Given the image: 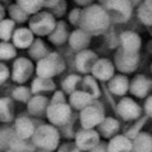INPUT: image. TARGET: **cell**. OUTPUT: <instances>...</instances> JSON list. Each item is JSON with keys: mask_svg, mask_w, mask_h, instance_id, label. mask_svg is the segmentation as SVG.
Here are the masks:
<instances>
[{"mask_svg": "<svg viewBox=\"0 0 152 152\" xmlns=\"http://www.w3.org/2000/svg\"><path fill=\"white\" fill-rule=\"evenodd\" d=\"M12 40L15 48L28 49L34 42V33L30 27H19L14 31Z\"/></svg>", "mask_w": 152, "mask_h": 152, "instance_id": "15", "label": "cell"}, {"mask_svg": "<svg viewBox=\"0 0 152 152\" xmlns=\"http://www.w3.org/2000/svg\"><path fill=\"white\" fill-rule=\"evenodd\" d=\"M81 15H82V10L81 8H72L69 13V21L70 24L72 25H80V21H81Z\"/></svg>", "mask_w": 152, "mask_h": 152, "instance_id": "38", "label": "cell"}, {"mask_svg": "<svg viewBox=\"0 0 152 152\" xmlns=\"http://www.w3.org/2000/svg\"><path fill=\"white\" fill-rule=\"evenodd\" d=\"M139 63V55L138 52L125 50L124 48H120L114 57V64L121 72L128 74L133 72Z\"/></svg>", "mask_w": 152, "mask_h": 152, "instance_id": "6", "label": "cell"}, {"mask_svg": "<svg viewBox=\"0 0 152 152\" xmlns=\"http://www.w3.org/2000/svg\"><path fill=\"white\" fill-rule=\"evenodd\" d=\"M57 20L52 12L39 11L28 20V27L37 36H49L56 27Z\"/></svg>", "mask_w": 152, "mask_h": 152, "instance_id": "3", "label": "cell"}, {"mask_svg": "<svg viewBox=\"0 0 152 152\" xmlns=\"http://www.w3.org/2000/svg\"><path fill=\"white\" fill-rule=\"evenodd\" d=\"M15 1L28 14H36L42 10V7H45V0H15Z\"/></svg>", "mask_w": 152, "mask_h": 152, "instance_id": "30", "label": "cell"}, {"mask_svg": "<svg viewBox=\"0 0 152 152\" xmlns=\"http://www.w3.org/2000/svg\"><path fill=\"white\" fill-rule=\"evenodd\" d=\"M13 118L12 101L8 97H2L0 100V120L4 122L11 121Z\"/></svg>", "mask_w": 152, "mask_h": 152, "instance_id": "33", "label": "cell"}, {"mask_svg": "<svg viewBox=\"0 0 152 152\" xmlns=\"http://www.w3.org/2000/svg\"><path fill=\"white\" fill-rule=\"evenodd\" d=\"M58 152H82V150L78 148L76 144H66L59 147Z\"/></svg>", "mask_w": 152, "mask_h": 152, "instance_id": "41", "label": "cell"}, {"mask_svg": "<svg viewBox=\"0 0 152 152\" xmlns=\"http://www.w3.org/2000/svg\"><path fill=\"white\" fill-rule=\"evenodd\" d=\"M100 142V134L93 128H82L77 132L75 144L82 151H90Z\"/></svg>", "mask_w": 152, "mask_h": 152, "instance_id": "10", "label": "cell"}, {"mask_svg": "<svg viewBox=\"0 0 152 152\" xmlns=\"http://www.w3.org/2000/svg\"><path fill=\"white\" fill-rule=\"evenodd\" d=\"M33 72V64L28 58L19 57L13 63L12 80L19 84L25 83Z\"/></svg>", "mask_w": 152, "mask_h": 152, "instance_id": "9", "label": "cell"}, {"mask_svg": "<svg viewBox=\"0 0 152 152\" xmlns=\"http://www.w3.org/2000/svg\"><path fill=\"white\" fill-rule=\"evenodd\" d=\"M8 14H10V18L13 19L15 23H24V21H26L28 19V15H30L17 2L8 6Z\"/></svg>", "mask_w": 152, "mask_h": 152, "instance_id": "31", "label": "cell"}, {"mask_svg": "<svg viewBox=\"0 0 152 152\" xmlns=\"http://www.w3.org/2000/svg\"><path fill=\"white\" fill-rule=\"evenodd\" d=\"M48 104H49L48 97H45V96L38 94V95L32 96V97L28 100V102H27V110H28V113H31L32 115H39V114H42L44 110L46 112Z\"/></svg>", "mask_w": 152, "mask_h": 152, "instance_id": "23", "label": "cell"}, {"mask_svg": "<svg viewBox=\"0 0 152 152\" xmlns=\"http://www.w3.org/2000/svg\"><path fill=\"white\" fill-rule=\"evenodd\" d=\"M131 1H132V4H133V6H135V5H139L141 0H131Z\"/></svg>", "mask_w": 152, "mask_h": 152, "instance_id": "50", "label": "cell"}, {"mask_svg": "<svg viewBox=\"0 0 152 152\" xmlns=\"http://www.w3.org/2000/svg\"><path fill=\"white\" fill-rule=\"evenodd\" d=\"M120 43L121 48L128 51L138 52L141 46V39L140 36L133 31H125L120 34Z\"/></svg>", "mask_w": 152, "mask_h": 152, "instance_id": "19", "label": "cell"}, {"mask_svg": "<svg viewBox=\"0 0 152 152\" xmlns=\"http://www.w3.org/2000/svg\"><path fill=\"white\" fill-rule=\"evenodd\" d=\"M49 121L55 126H62L68 122L71 115V108L66 102H51L46 109Z\"/></svg>", "mask_w": 152, "mask_h": 152, "instance_id": "7", "label": "cell"}, {"mask_svg": "<svg viewBox=\"0 0 152 152\" xmlns=\"http://www.w3.org/2000/svg\"><path fill=\"white\" fill-rule=\"evenodd\" d=\"M108 89L114 95H125L129 90V82L125 75H114L108 82Z\"/></svg>", "mask_w": 152, "mask_h": 152, "instance_id": "20", "label": "cell"}, {"mask_svg": "<svg viewBox=\"0 0 152 152\" xmlns=\"http://www.w3.org/2000/svg\"><path fill=\"white\" fill-rule=\"evenodd\" d=\"M90 37L91 34L88 33L87 31H84L83 28H76L74 30L70 36H69V44L70 46L74 49V50H77V51H82V50H86L90 43Z\"/></svg>", "mask_w": 152, "mask_h": 152, "instance_id": "16", "label": "cell"}, {"mask_svg": "<svg viewBox=\"0 0 152 152\" xmlns=\"http://www.w3.org/2000/svg\"><path fill=\"white\" fill-rule=\"evenodd\" d=\"M17 50L15 45L10 42H1L0 43V58L2 61H8L15 57Z\"/></svg>", "mask_w": 152, "mask_h": 152, "instance_id": "34", "label": "cell"}, {"mask_svg": "<svg viewBox=\"0 0 152 152\" xmlns=\"http://www.w3.org/2000/svg\"><path fill=\"white\" fill-rule=\"evenodd\" d=\"M115 64L107 58H99L91 69V75L100 81H109L114 76Z\"/></svg>", "mask_w": 152, "mask_h": 152, "instance_id": "12", "label": "cell"}, {"mask_svg": "<svg viewBox=\"0 0 152 152\" xmlns=\"http://www.w3.org/2000/svg\"><path fill=\"white\" fill-rule=\"evenodd\" d=\"M7 152H18V151H14V150H11V148H8V151Z\"/></svg>", "mask_w": 152, "mask_h": 152, "instance_id": "51", "label": "cell"}, {"mask_svg": "<svg viewBox=\"0 0 152 152\" xmlns=\"http://www.w3.org/2000/svg\"><path fill=\"white\" fill-rule=\"evenodd\" d=\"M89 152H108V147L104 145V144H101L99 142L94 148H91Z\"/></svg>", "mask_w": 152, "mask_h": 152, "instance_id": "45", "label": "cell"}, {"mask_svg": "<svg viewBox=\"0 0 152 152\" xmlns=\"http://www.w3.org/2000/svg\"><path fill=\"white\" fill-rule=\"evenodd\" d=\"M132 7L131 0H104V8L110 20L116 23L127 21L132 14Z\"/></svg>", "mask_w": 152, "mask_h": 152, "instance_id": "5", "label": "cell"}, {"mask_svg": "<svg viewBox=\"0 0 152 152\" xmlns=\"http://www.w3.org/2000/svg\"><path fill=\"white\" fill-rule=\"evenodd\" d=\"M83 88H84V91L89 93L93 96L94 100L100 96V88L97 86L96 78L93 75H86L84 76V78H83Z\"/></svg>", "mask_w": 152, "mask_h": 152, "instance_id": "32", "label": "cell"}, {"mask_svg": "<svg viewBox=\"0 0 152 152\" xmlns=\"http://www.w3.org/2000/svg\"><path fill=\"white\" fill-rule=\"evenodd\" d=\"M8 77H10V70H8V68L4 63H1L0 64V82L4 83Z\"/></svg>", "mask_w": 152, "mask_h": 152, "instance_id": "42", "label": "cell"}, {"mask_svg": "<svg viewBox=\"0 0 152 152\" xmlns=\"http://www.w3.org/2000/svg\"><path fill=\"white\" fill-rule=\"evenodd\" d=\"M81 81V77L78 75H69L63 82H62V89L64 93H68V94H71L76 90V86L77 83Z\"/></svg>", "mask_w": 152, "mask_h": 152, "instance_id": "35", "label": "cell"}, {"mask_svg": "<svg viewBox=\"0 0 152 152\" xmlns=\"http://www.w3.org/2000/svg\"><path fill=\"white\" fill-rule=\"evenodd\" d=\"M77 5H80V6H89V5H91L93 4V1L94 0H74Z\"/></svg>", "mask_w": 152, "mask_h": 152, "instance_id": "47", "label": "cell"}, {"mask_svg": "<svg viewBox=\"0 0 152 152\" xmlns=\"http://www.w3.org/2000/svg\"><path fill=\"white\" fill-rule=\"evenodd\" d=\"M66 11V2L65 0H61L55 7H52V13L55 17H62Z\"/></svg>", "mask_w": 152, "mask_h": 152, "instance_id": "39", "label": "cell"}, {"mask_svg": "<svg viewBox=\"0 0 152 152\" xmlns=\"http://www.w3.org/2000/svg\"><path fill=\"white\" fill-rule=\"evenodd\" d=\"M59 1H61V0H45V7L52 8V7H55Z\"/></svg>", "mask_w": 152, "mask_h": 152, "instance_id": "46", "label": "cell"}, {"mask_svg": "<svg viewBox=\"0 0 152 152\" xmlns=\"http://www.w3.org/2000/svg\"><path fill=\"white\" fill-rule=\"evenodd\" d=\"M64 70V61L56 52H50L46 57L39 59L36 65L37 76L52 78Z\"/></svg>", "mask_w": 152, "mask_h": 152, "instance_id": "4", "label": "cell"}, {"mask_svg": "<svg viewBox=\"0 0 152 152\" xmlns=\"http://www.w3.org/2000/svg\"><path fill=\"white\" fill-rule=\"evenodd\" d=\"M32 142L39 148H45L49 151L56 150L59 144V134L55 125L46 124L36 128L32 137Z\"/></svg>", "mask_w": 152, "mask_h": 152, "instance_id": "2", "label": "cell"}, {"mask_svg": "<svg viewBox=\"0 0 152 152\" xmlns=\"http://www.w3.org/2000/svg\"><path fill=\"white\" fill-rule=\"evenodd\" d=\"M138 18L145 25H152V10H150L144 2L139 5L138 8Z\"/></svg>", "mask_w": 152, "mask_h": 152, "instance_id": "37", "label": "cell"}, {"mask_svg": "<svg viewBox=\"0 0 152 152\" xmlns=\"http://www.w3.org/2000/svg\"><path fill=\"white\" fill-rule=\"evenodd\" d=\"M69 39L66 24L63 20H58L55 30L49 34V40L55 45H61Z\"/></svg>", "mask_w": 152, "mask_h": 152, "instance_id": "24", "label": "cell"}, {"mask_svg": "<svg viewBox=\"0 0 152 152\" xmlns=\"http://www.w3.org/2000/svg\"><path fill=\"white\" fill-rule=\"evenodd\" d=\"M145 120H146L145 118L140 119V120L137 122V125H135V126H133L132 128H129V129H128V132H127V137H128V138H134V137H137V135L140 133V127L144 125Z\"/></svg>", "mask_w": 152, "mask_h": 152, "instance_id": "40", "label": "cell"}, {"mask_svg": "<svg viewBox=\"0 0 152 152\" xmlns=\"http://www.w3.org/2000/svg\"><path fill=\"white\" fill-rule=\"evenodd\" d=\"M132 141V152H152V137L148 133L140 132Z\"/></svg>", "mask_w": 152, "mask_h": 152, "instance_id": "22", "label": "cell"}, {"mask_svg": "<svg viewBox=\"0 0 152 152\" xmlns=\"http://www.w3.org/2000/svg\"><path fill=\"white\" fill-rule=\"evenodd\" d=\"M93 101H94L93 96H91L89 93L84 91V90H75V91L71 93L70 96H69V102H70V104H71L74 108L81 109V110H82L83 108L88 107L89 104H91Z\"/></svg>", "mask_w": 152, "mask_h": 152, "instance_id": "21", "label": "cell"}, {"mask_svg": "<svg viewBox=\"0 0 152 152\" xmlns=\"http://www.w3.org/2000/svg\"><path fill=\"white\" fill-rule=\"evenodd\" d=\"M144 108H145L146 114H147L148 116H151V118H152V95H151V96H148V97H147V100L145 101V106H144Z\"/></svg>", "mask_w": 152, "mask_h": 152, "instance_id": "43", "label": "cell"}, {"mask_svg": "<svg viewBox=\"0 0 152 152\" xmlns=\"http://www.w3.org/2000/svg\"><path fill=\"white\" fill-rule=\"evenodd\" d=\"M116 112L124 120H135V119H138L140 116L141 108L133 99L124 97L118 103Z\"/></svg>", "mask_w": 152, "mask_h": 152, "instance_id": "11", "label": "cell"}, {"mask_svg": "<svg viewBox=\"0 0 152 152\" xmlns=\"http://www.w3.org/2000/svg\"><path fill=\"white\" fill-rule=\"evenodd\" d=\"M34 152H51V151H49V150H45V148H39V147H38V150H36Z\"/></svg>", "mask_w": 152, "mask_h": 152, "instance_id": "49", "label": "cell"}, {"mask_svg": "<svg viewBox=\"0 0 152 152\" xmlns=\"http://www.w3.org/2000/svg\"><path fill=\"white\" fill-rule=\"evenodd\" d=\"M34 126L32 124V121L26 118V116H20L15 120V125H14V133L21 138V139H28L32 138L34 134Z\"/></svg>", "mask_w": 152, "mask_h": 152, "instance_id": "18", "label": "cell"}, {"mask_svg": "<svg viewBox=\"0 0 152 152\" xmlns=\"http://www.w3.org/2000/svg\"><path fill=\"white\" fill-rule=\"evenodd\" d=\"M110 24L109 14L101 5L91 4L82 10L80 27L93 34L103 33Z\"/></svg>", "mask_w": 152, "mask_h": 152, "instance_id": "1", "label": "cell"}, {"mask_svg": "<svg viewBox=\"0 0 152 152\" xmlns=\"http://www.w3.org/2000/svg\"><path fill=\"white\" fill-rule=\"evenodd\" d=\"M7 142L11 150H14L18 152H34L36 151V145L33 142L28 144L25 139L19 138L17 134L14 137H8Z\"/></svg>", "mask_w": 152, "mask_h": 152, "instance_id": "26", "label": "cell"}, {"mask_svg": "<svg viewBox=\"0 0 152 152\" xmlns=\"http://www.w3.org/2000/svg\"><path fill=\"white\" fill-rule=\"evenodd\" d=\"M144 4H145L150 10H152V0H144Z\"/></svg>", "mask_w": 152, "mask_h": 152, "instance_id": "48", "label": "cell"}, {"mask_svg": "<svg viewBox=\"0 0 152 152\" xmlns=\"http://www.w3.org/2000/svg\"><path fill=\"white\" fill-rule=\"evenodd\" d=\"M104 119L103 109L99 104H89L88 107L83 108L80 114V121L83 128H94L99 126Z\"/></svg>", "mask_w": 152, "mask_h": 152, "instance_id": "8", "label": "cell"}, {"mask_svg": "<svg viewBox=\"0 0 152 152\" xmlns=\"http://www.w3.org/2000/svg\"><path fill=\"white\" fill-rule=\"evenodd\" d=\"M97 127L99 132L104 138H113L114 135H116L115 133L119 131V121L114 118H104Z\"/></svg>", "mask_w": 152, "mask_h": 152, "instance_id": "25", "label": "cell"}, {"mask_svg": "<svg viewBox=\"0 0 152 152\" xmlns=\"http://www.w3.org/2000/svg\"><path fill=\"white\" fill-rule=\"evenodd\" d=\"M28 55H30V57L39 61V59L46 57L49 55V52H48V49H46L45 44L43 43V40L37 38V39H34L32 45L28 48Z\"/></svg>", "mask_w": 152, "mask_h": 152, "instance_id": "29", "label": "cell"}, {"mask_svg": "<svg viewBox=\"0 0 152 152\" xmlns=\"http://www.w3.org/2000/svg\"><path fill=\"white\" fill-rule=\"evenodd\" d=\"M15 31V21L11 18L4 19L0 23V38L1 42H10Z\"/></svg>", "mask_w": 152, "mask_h": 152, "instance_id": "28", "label": "cell"}, {"mask_svg": "<svg viewBox=\"0 0 152 152\" xmlns=\"http://www.w3.org/2000/svg\"><path fill=\"white\" fill-rule=\"evenodd\" d=\"M31 93L32 90H30L27 87L25 86H18L17 88H14L12 95L15 100L18 101H21V102H28V100L32 97L31 96Z\"/></svg>", "mask_w": 152, "mask_h": 152, "instance_id": "36", "label": "cell"}, {"mask_svg": "<svg viewBox=\"0 0 152 152\" xmlns=\"http://www.w3.org/2000/svg\"><path fill=\"white\" fill-rule=\"evenodd\" d=\"M151 70H152V68H151Z\"/></svg>", "mask_w": 152, "mask_h": 152, "instance_id": "52", "label": "cell"}, {"mask_svg": "<svg viewBox=\"0 0 152 152\" xmlns=\"http://www.w3.org/2000/svg\"><path fill=\"white\" fill-rule=\"evenodd\" d=\"M133 141L127 135L116 134L110 138L107 147L108 152H132Z\"/></svg>", "mask_w": 152, "mask_h": 152, "instance_id": "17", "label": "cell"}, {"mask_svg": "<svg viewBox=\"0 0 152 152\" xmlns=\"http://www.w3.org/2000/svg\"><path fill=\"white\" fill-rule=\"evenodd\" d=\"M52 89H55V82L52 81V78L49 77L37 76L31 84L32 94H38L40 91H49Z\"/></svg>", "mask_w": 152, "mask_h": 152, "instance_id": "27", "label": "cell"}, {"mask_svg": "<svg viewBox=\"0 0 152 152\" xmlns=\"http://www.w3.org/2000/svg\"><path fill=\"white\" fill-rule=\"evenodd\" d=\"M97 59H99L97 55L94 51L86 49V50H82L77 53L76 59H75V64H76V68L78 69L80 72L88 74V72H91V69H93V66Z\"/></svg>", "mask_w": 152, "mask_h": 152, "instance_id": "13", "label": "cell"}, {"mask_svg": "<svg viewBox=\"0 0 152 152\" xmlns=\"http://www.w3.org/2000/svg\"><path fill=\"white\" fill-rule=\"evenodd\" d=\"M152 88V81L145 75H137L129 83V91L137 97H145Z\"/></svg>", "mask_w": 152, "mask_h": 152, "instance_id": "14", "label": "cell"}, {"mask_svg": "<svg viewBox=\"0 0 152 152\" xmlns=\"http://www.w3.org/2000/svg\"><path fill=\"white\" fill-rule=\"evenodd\" d=\"M51 102H66L65 101V96L63 91H56L53 94V97L51 100Z\"/></svg>", "mask_w": 152, "mask_h": 152, "instance_id": "44", "label": "cell"}]
</instances>
